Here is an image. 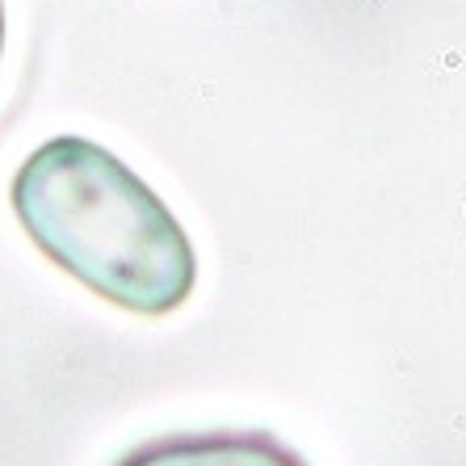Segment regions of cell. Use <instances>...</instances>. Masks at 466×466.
I'll use <instances>...</instances> for the list:
<instances>
[{
	"label": "cell",
	"instance_id": "obj_1",
	"mask_svg": "<svg viewBox=\"0 0 466 466\" xmlns=\"http://www.w3.org/2000/svg\"><path fill=\"white\" fill-rule=\"evenodd\" d=\"M13 210L59 269L127 311H173L198 282L173 210L93 139H46L13 177Z\"/></svg>",
	"mask_w": 466,
	"mask_h": 466
},
{
	"label": "cell",
	"instance_id": "obj_2",
	"mask_svg": "<svg viewBox=\"0 0 466 466\" xmlns=\"http://www.w3.org/2000/svg\"><path fill=\"white\" fill-rule=\"evenodd\" d=\"M114 466H307L269 433H168L143 441Z\"/></svg>",
	"mask_w": 466,
	"mask_h": 466
},
{
	"label": "cell",
	"instance_id": "obj_3",
	"mask_svg": "<svg viewBox=\"0 0 466 466\" xmlns=\"http://www.w3.org/2000/svg\"><path fill=\"white\" fill-rule=\"evenodd\" d=\"M0 51H5V9H0Z\"/></svg>",
	"mask_w": 466,
	"mask_h": 466
}]
</instances>
